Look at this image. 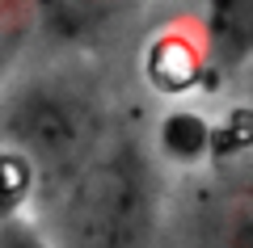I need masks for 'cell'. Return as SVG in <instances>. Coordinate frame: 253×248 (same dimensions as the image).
<instances>
[{"label": "cell", "instance_id": "obj_1", "mask_svg": "<svg viewBox=\"0 0 253 248\" xmlns=\"http://www.w3.org/2000/svg\"><path fill=\"white\" fill-rule=\"evenodd\" d=\"M38 223L51 248H156L161 244V160L135 131L106 135L51 198Z\"/></svg>", "mask_w": 253, "mask_h": 248}, {"label": "cell", "instance_id": "obj_2", "mask_svg": "<svg viewBox=\"0 0 253 248\" xmlns=\"http://www.w3.org/2000/svg\"><path fill=\"white\" fill-rule=\"evenodd\" d=\"M114 131L110 101L84 68L55 63L0 84V147L17 151L51 198Z\"/></svg>", "mask_w": 253, "mask_h": 248}, {"label": "cell", "instance_id": "obj_3", "mask_svg": "<svg viewBox=\"0 0 253 248\" xmlns=\"http://www.w3.org/2000/svg\"><path fill=\"white\" fill-rule=\"evenodd\" d=\"M219 164L190 198V244L194 248H253V160L215 156Z\"/></svg>", "mask_w": 253, "mask_h": 248}, {"label": "cell", "instance_id": "obj_4", "mask_svg": "<svg viewBox=\"0 0 253 248\" xmlns=\"http://www.w3.org/2000/svg\"><path fill=\"white\" fill-rule=\"evenodd\" d=\"M207 76H236L253 68V0H207L194 30Z\"/></svg>", "mask_w": 253, "mask_h": 248}, {"label": "cell", "instance_id": "obj_5", "mask_svg": "<svg viewBox=\"0 0 253 248\" xmlns=\"http://www.w3.org/2000/svg\"><path fill=\"white\" fill-rule=\"evenodd\" d=\"M152 151L156 160H169V164H207L215 160V126L199 109L177 106L161 118Z\"/></svg>", "mask_w": 253, "mask_h": 248}, {"label": "cell", "instance_id": "obj_6", "mask_svg": "<svg viewBox=\"0 0 253 248\" xmlns=\"http://www.w3.org/2000/svg\"><path fill=\"white\" fill-rule=\"evenodd\" d=\"M126 0H34L38 26H46L59 38H89L106 30V21Z\"/></svg>", "mask_w": 253, "mask_h": 248}, {"label": "cell", "instance_id": "obj_7", "mask_svg": "<svg viewBox=\"0 0 253 248\" xmlns=\"http://www.w3.org/2000/svg\"><path fill=\"white\" fill-rule=\"evenodd\" d=\"M34 202H38V181L30 173V164L17 151L0 147V223L30 214Z\"/></svg>", "mask_w": 253, "mask_h": 248}, {"label": "cell", "instance_id": "obj_8", "mask_svg": "<svg viewBox=\"0 0 253 248\" xmlns=\"http://www.w3.org/2000/svg\"><path fill=\"white\" fill-rule=\"evenodd\" d=\"M34 26H38L34 0H0V84L9 80V71Z\"/></svg>", "mask_w": 253, "mask_h": 248}, {"label": "cell", "instance_id": "obj_9", "mask_svg": "<svg viewBox=\"0 0 253 248\" xmlns=\"http://www.w3.org/2000/svg\"><path fill=\"white\" fill-rule=\"evenodd\" d=\"M0 248H51L38 227L34 214H21V219H4L0 223Z\"/></svg>", "mask_w": 253, "mask_h": 248}]
</instances>
